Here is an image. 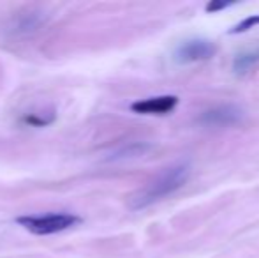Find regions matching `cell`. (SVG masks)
<instances>
[{
	"mask_svg": "<svg viewBox=\"0 0 259 258\" xmlns=\"http://www.w3.org/2000/svg\"><path fill=\"white\" fill-rule=\"evenodd\" d=\"M187 179H189L187 165H178L166 170L162 175H159L154 182H150L143 191H140V193L134 196L133 207L134 209H143V207L152 205V203L173 195L175 191L180 190L187 182Z\"/></svg>",
	"mask_w": 259,
	"mask_h": 258,
	"instance_id": "cell-1",
	"label": "cell"
},
{
	"mask_svg": "<svg viewBox=\"0 0 259 258\" xmlns=\"http://www.w3.org/2000/svg\"><path fill=\"white\" fill-rule=\"evenodd\" d=\"M16 221L35 235L57 234V232L67 230V228L81 223L78 216L67 212H53L45 214V216H20Z\"/></svg>",
	"mask_w": 259,
	"mask_h": 258,
	"instance_id": "cell-2",
	"label": "cell"
},
{
	"mask_svg": "<svg viewBox=\"0 0 259 258\" xmlns=\"http://www.w3.org/2000/svg\"><path fill=\"white\" fill-rule=\"evenodd\" d=\"M215 45L206 39H189L184 41L175 52V59L180 64L199 62V60H208L213 57Z\"/></svg>",
	"mask_w": 259,
	"mask_h": 258,
	"instance_id": "cell-3",
	"label": "cell"
},
{
	"mask_svg": "<svg viewBox=\"0 0 259 258\" xmlns=\"http://www.w3.org/2000/svg\"><path fill=\"white\" fill-rule=\"evenodd\" d=\"M243 119L242 110L231 104H222V106H215L211 110H206L201 114L199 122L206 126H215V128H224V126L240 124Z\"/></svg>",
	"mask_w": 259,
	"mask_h": 258,
	"instance_id": "cell-4",
	"label": "cell"
},
{
	"mask_svg": "<svg viewBox=\"0 0 259 258\" xmlns=\"http://www.w3.org/2000/svg\"><path fill=\"white\" fill-rule=\"evenodd\" d=\"M178 104L177 96H159V97H150V99H143L134 103L133 112L143 115H162L171 112Z\"/></svg>",
	"mask_w": 259,
	"mask_h": 258,
	"instance_id": "cell-5",
	"label": "cell"
},
{
	"mask_svg": "<svg viewBox=\"0 0 259 258\" xmlns=\"http://www.w3.org/2000/svg\"><path fill=\"white\" fill-rule=\"evenodd\" d=\"M259 64V48L250 50V52H243L240 55H236L235 62H233V69H235L238 75L250 71L252 67H256Z\"/></svg>",
	"mask_w": 259,
	"mask_h": 258,
	"instance_id": "cell-6",
	"label": "cell"
},
{
	"mask_svg": "<svg viewBox=\"0 0 259 258\" xmlns=\"http://www.w3.org/2000/svg\"><path fill=\"white\" fill-rule=\"evenodd\" d=\"M256 25H259V16H252V18H247V20H243L242 23H238L235 28H233V34H240V32H245V30H250V28H254Z\"/></svg>",
	"mask_w": 259,
	"mask_h": 258,
	"instance_id": "cell-7",
	"label": "cell"
},
{
	"mask_svg": "<svg viewBox=\"0 0 259 258\" xmlns=\"http://www.w3.org/2000/svg\"><path fill=\"white\" fill-rule=\"evenodd\" d=\"M226 6H229V2H213V4H210L206 9L208 11H215V9H222V7H226Z\"/></svg>",
	"mask_w": 259,
	"mask_h": 258,
	"instance_id": "cell-8",
	"label": "cell"
}]
</instances>
